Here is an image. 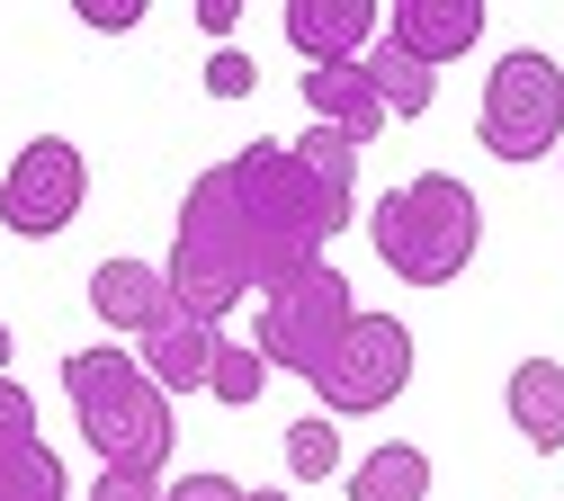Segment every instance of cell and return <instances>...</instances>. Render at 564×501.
Wrapping results in <instances>:
<instances>
[{"label":"cell","mask_w":564,"mask_h":501,"mask_svg":"<svg viewBox=\"0 0 564 501\" xmlns=\"http://www.w3.org/2000/svg\"><path fill=\"white\" fill-rule=\"evenodd\" d=\"M242 501H296V492H278V483H260V492H242Z\"/></svg>","instance_id":"cb8c5ba5"},{"label":"cell","mask_w":564,"mask_h":501,"mask_svg":"<svg viewBox=\"0 0 564 501\" xmlns=\"http://www.w3.org/2000/svg\"><path fill=\"white\" fill-rule=\"evenodd\" d=\"M296 162L340 197V206H359V143H349V134H332V126H305L296 134Z\"/></svg>","instance_id":"2e32d148"},{"label":"cell","mask_w":564,"mask_h":501,"mask_svg":"<svg viewBox=\"0 0 564 501\" xmlns=\"http://www.w3.org/2000/svg\"><path fill=\"white\" fill-rule=\"evenodd\" d=\"M82 197H90V162H82V143L36 134V143H19L10 179H0V225L28 233V242H45V233H63V225L82 215Z\"/></svg>","instance_id":"5b68a950"},{"label":"cell","mask_w":564,"mask_h":501,"mask_svg":"<svg viewBox=\"0 0 564 501\" xmlns=\"http://www.w3.org/2000/svg\"><path fill=\"white\" fill-rule=\"evenodd\" d=\"M502 403H511V429H520L538 457H555V448H564V368H555V358H520Z\"/></svg>","instance_id":"4fadbf2b"},{"label":"cell","mask_w":564,"mask_h":501,"mask_svg":"<svg viewBox=\"0 0 564 501\" xmlns=\"http://www.w3.org/2000/svg\"><path fill=\"white\" fill-rule=\"evenodd\" d=\"M278 28L314 72V63H368L386 36V10L377 0H278Z\"/></svg>","instance_id":"52a82bcc"},{"label":"cell","mask_w":564,"mask_h":501,"mask_svg":"<svg viewBox=\"0 0 564 501\" xmlns=\"http://www.w3.org/2000/svg\"><path fill=\"white\" fill-rule=\"evenodd\" d=\"M475 143L492 162H546L564 143V63L538 45L492 54V81L475 99Z\"/></svg>","instance_id":"277c9868"},{"label":"cell","mask_w":564,"mask_h":501,"mask_svg":"<svg viewBox=\"0 0 564 501\" xmlns=\"http://www.w3.org/2000/svg\"><path fill=\"white\" fill-rule=\"evenodd\" d=\"M171 483L162 475H126V466H99V483L82 492V501H162Z\"/></svg>","instance_id":"ffe728a7"},{"label":"cell","mask_w":564,"mask_h":501,"mask_svg":"<svg viewBox=\"0 0 564 501\" xmlns=\"http://www.w3.org/2000/svg\"><path fill=\"white\" fill-rule=\"evenodd\" d=\"M162 501H242V483H225V475H180Z\"/></svg>","instance_id":"44dd1931"},{"label":"cell","mask_w":564,"mask_h":501,"mask_svg":"<svg viewBox=\"0 0 564 501\" xmlns=\"http://www.w3.org/2000/svg\"><path fill=\"white\" fill-rule=\"evenodd\" d=\"M242 28V0H197V36H234Z\"/></svg>","instance_id":"603a6c76"},{"label":"cell","mask_w":564,"mask_h":501,"mask_svg":"<svg viewBox=\"0 0 564 501\" xmlns=\"http://www.w3.org/2000/svg\"><path fill=\"white\" fill-rule=\"evenodd\" d=\"M340 483H349V501H431V457H421L412 439H386V448H368L359 466H349Z\"/></svg>","instance_id":"5bb4252c"},{"label":"cell","mask_w":564,"mask_h":501,"mask_svg":"<svg viewBox=\"0 0 564 501\" xmlns=\"http://www.w3.org/2000/svg\"><path fill=\"white\" fill-rule=\"evenodd\" d=\"M63 394H73L82 439L99 448V466L126 475H162L171 466V394L153 385V368L117 340H90L63 358Z\"/></svg>","instance_id":"6da1fadb"},{"label":"cell","mask_w":564,"mask_h":501,"mask_svg":"<svg viewBox=\"0 0 564 501\" xmlns=\"http://www.w3.org/2000/svg\"><path fill=\"white\" fill-rule=\"evenodd\" d=\"M288 475H296V483H332V475H340V421H332V412L288 421Z\"/></svg>","instance_id":"e0dca14e"},{"label":"cell","mask_w":564,"mask_h":501,"mask_svg":"<svg viewBox=\"0 0 564 501\" xmlns=\"http://www.w3.org/2000/svg\"><path fill=\"white\" fill-rule=\"evenodd\" d=\"M305 108H314V126L349 134L359 153L394 126V108H386V99H377V81H368V63H314V72H305Z\"/></svg>","instance_id":"8fae6325"},{"label":"cell","mask_w":564,"mask_h":501,"mask_svg":"<svg viewBox=\"0 0 564 501\" xmlns=\"http://www.w3.org/2000/svg\"><path fill=\"white\" fill-rule=\"evenodd\" d=\"M134 358L153 368V385H162V394H206V377H216V358H225V331L171 305L144 340H134Z\"/></svg>","instance_id":"30bf717a"},{"label":"cell","mask_w":564,"mask_h":501,"mask_svg":"<svg viewBox=\"0 0 564 501\" xmlns=\"http://www.w3.org/2000/svg\"><path fill=\"white\" fill-rule=\"evenodd\" d=\"M0 377H10V323H0Z\"/></svg>","instance_id":"d4e9b609"},{"label":"cell","mask_w":564,"mask_h":501,"mask_svg":"<svg viewBox=\"0 0 564 501\" xmlns=\"http://www.w3.org/2000/svg\"><path fill=\"white\" fill-rule=\"evenodd\" d=\"M368 305H349V277L332 269V260H314V269H296L288 286H269L260 296V323H251V349L269 358L278 377H323L332 358H340V340H349V323H359Z\"/></svg>","instance_id":"3957f363"},{"label":"cell","mask_w":564,"mask_h":501,"mask_svg":"<svg viewBox=\"0 0 564 501\" xmlns=\"http://www.w3.org/2000/svg\"><path fill=\"white\" fill-rule=\"evenodd\" d=\"M0 501H73L63 457L36 439V394L19 377H0Z\"/></svg>","instance_id":"ba28073f"},{"label":"cell","mask_w":564,"mask_h":501,"mask_svg":"<svg viewBox=\"0 0 564 501\" xmlns=\"http://www.w3.org/2000/svg\"><path fill=\"white\" fill-rule=\"evenodd\" d=\"M90 28H144V0H82Z\"/></svg>","instance_id":"7402d4cb"},{"label":"cell","mask_w":564,"mask_h":501,"mask_svg":"<svg viewBox=\"0 0 564 501\" xmlns=\"http://www.w3.org/2000/svg\"><path fill=\"white\" fill-rule=\"evenodd\" d=\"M403 385H412V331H403L394 314H359L349 340H340V358L314 377V394H323L332 421H340V412H386Z\"/></svg>","instance_id":"8992f818"},{"label":"cell","mask_w":564,"mask_h":501,"mask_svg":"<svg viewBox=\"0 0 564 501\" xmlns=\"http://www.w3.org/2000/svg\"><path fill=\"white\" fill-rule=\"evenodd\" d=\"M90 314H99L108 331H126V340H144V331L171 314V277L144 269V260H99V269H90Z\"/></svg>","instance_id":"7c38bea8"},{"label":"cell","mask_w":564,"mask_h":501,"mask_svg":"<svg viewBox=\"0 0 564 501\" xmlns=\"http://www.w3.org/2000/svg\"><path fill=\"white\" fill-rule=\"evenodd\" d=\"M368 81H377V99H386L394 117H421V108L440 99V72H431V63H412V54L386 45V36H377V54H368Z\"/></svg>","instance_id":"9a60e30c"},{"label":"cell","mask_w":564,"mask_h":501,"mask_svg":"<svg viewBox=\"0 0 564 501\" xmlns=\"http://www.w3.org/2000/svg\"><path fill=\"white\" fill-rule=\"evenodd\" d=\"M260 385H269V358L242 349V340H225V358H216V377H206V394L242 412V403H260Z\"/></svg>","instance_id":"ac0fdd59"},{"label":"cell","mask_w":564,"mask_h":501,"mask_svg":"<svg viewBox=\"0 0 564 501\" xmlns=\"http://www.w3.org/2000/svg\"><path fill=\"white\" fill-rule=\"evenodd\" d=\"M368 242L403 286H448V277H466V260L484 242V206L448 171H412L403 188H386L368 206Z\"/></svg>","instance_id":"7a4b0ae2"},{"label":"cell","mask_w":564,"mask_h":501,"mask_svg":"<svg viewBox=\"0 0 564 501\" xmlns=\"http://www.w3.org/2000/svg\"><path fill=\"white\" fill-rule=\"evenodd\" d=\"M492 28V10H484V0H394V10H386V45H403L412 63H457L475 36Z\"/></svg>","instance_id":"9c48e42d"},{"label":"cell","mask_w":564,"mask_h":501,"mask_svg":"<svg viewBox=\"0 0 564 501\" xmlns=\"http://www.w3.org/2000/svg\"><path fill=\"white\" fill-rule=\"evenodd\" d=\"M206 90H216V99H251L260 90V63L242 45H216V54H206Z\"/></svg>","instance_id":"d6986e66"}]
</instances>
